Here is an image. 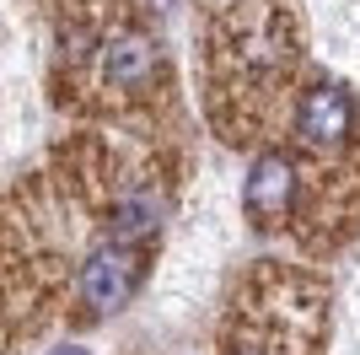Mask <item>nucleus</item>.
Here are the masks:
<instances>
[{
  "label": "nucleus",
  "mask_w": 360,
  "mask_h": 355,
  "mask_svg": "<svg viewBox=\"0 0 360 355\" xmlns=\"http://www.w3.org/2000/svg\"><path fill=\"white\" fill-rule=\"evenodd\" d=\"M140 280H146V259L119 237V242L97 248L86 264H81V301H86L91 312H119L124 301L140 291Z\"/></svg>",
  "instance_id": "f257e3e1"
},
{
  "label": "nucleus",
  "mask_w": 360,
  "mask_h": 355,
  "mask_svg": "<svg viewBox=\"0 0 360 355\" xmlns=\"http://www.w3.org/2000/svg\"><path fill=\"white\" fill-rule=\"evenodd\" d=\"M296 135L307 140L312 151H333V146H345L349 135H355V103H349L339 87H312L307 97H301L296 108Z\"/></svg>",
  "instance_id": "f03ea898"
},
{
  "label": "nucleus",
  "mask_w": 360,
  "mask_h": 355,
  "mask_svg": "<svg viewBox=\"0 0 360 355\" xmlns=\"http://www.w3.org/2000/svg\"><path fill=\"white\" fill-rule=\"evenodd\" d=\"M296 199V162L290 156H258L253 173H248V189H242V205L258 226L280 221Z\"/></svg>",
  "instance_id": "7ed1b4c3"
},
{
  "label": "nucleus",
  "mask_w": 360,
  "mask_h": 355,
  "mask_svg": "<svg viewBox=\"0 0 360 355\" xmlns=\"http://www.w3.org/2000/svg\"><path fill=\"white\" fill-rule=\"evenodd\" d=\"M156 65H162V54H156V44L140 38V32H119V38L103 44V81L119 87V92L146 87L150 75H156Z\"/></svg>",
  "instance_id": "20e7f679"
},
{
  "label": "nucleus",
  "mask_w": 360,
  "mask_h": 355,
  "mask_svg": "<svg viewBox=\"0 0 360 355\" xmlns=\"http://www.w3.org/2000/svg\"><path fill=\"white\" fill-rule=\"evenodd\" d=\"M162 216H167V199L150 189V183H135V189H124L119 199H113V237H124V242L150 237L162 226Z\"/></svg>",
  "instance_id": "39448f33"
},
{
  "label": "nucleus",
  "mask_w": 360,
  "mask_h": 355,
  "mask_svg": "<svg viewBox=\"0 0 360 355\" xmlns=\"http://www.w3.org/2000/svg\"><path fill=\"white\" fill-rule=\"evenodd\" d=\"M226 355H274V344H264V340H231V350Z\"/></svg>",
  "instance_id": "423d86ee"
},
{
  "label": "nucleus",
  "mask_w": 360,
  "mask_h": 355,
  "mask_svg": "<svg viewBox=\"0 0 360 355\" xmlns=\"http://www.w3.org/2000/svg\"><path fill=\"white\" fill-rule=\"evenodd\" d=\"M49 355H86L81 344H60V350H49Z\"/></svg>",
  "instance_id": "0eeeda50"
}]
</instances>
